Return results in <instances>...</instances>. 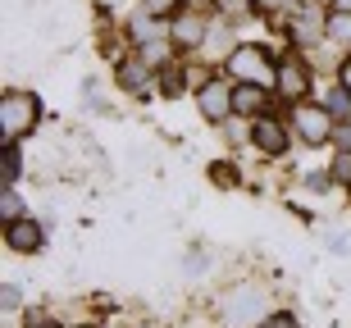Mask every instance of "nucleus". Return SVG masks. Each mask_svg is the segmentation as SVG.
Returning a JSON list of instances; mask_svg holds the SVG:
<instances>
[{"instance_id": "nucleus-1", "label": "nucleus", "mask_w": 351, "mask_h": 328, "mask_svg": "<svg viewBox=\"0 0 351 328\" xmlns=\"http://www.w3.org/2000/svg\"><path fill=\"white\" fill-rule=\"evenodd\" d=\"M228 73H233L237 82H256V87H274V82H278V64H274L256 41H247V46H237V51L228 55Z\"/></svg>"}, {"instance_id": "nucleus-2", "label": "nucleus", "mask_w": 351, "mask_h": 328, "mask_svg": "<svg viewBox=\"0 0 351 328\" xmlns=\"http://www.w3.org/2000/svg\"><path fill=\"white\" fill-rule=\"evenodd\" d=\"M37 96L32 92H5L0 96V137L5 142H19L32 123H37Z\"/></svg>"}, {"instance_id": "nucleus-3", "label": "nucleus", "mask_w": 351, "mask_h": 328, "mask_svg": "<svg viewBox=\"0 0 351 328\" xmlns=\"http://www.w3.org/2000/svg\"><path fill=\"white\" fill-rule=\"evenodd\" d=\"M292 123H297V132L311 146L333 137V114H328V105H315V101H297V105H292Z\"/></svg>"}, {"instance_id": "nucleus-4", "label": "nucleus", "mask_w": 351, "mask_h": 328, "mask_svg": "<svg viewBox=\"0 0 351 328\" xmlns=\"http://www.w3.org/2000/svg\"><path fill=\"white\" fill-rule=\"evenodd\" d=\"M261 310H265V292L261 288H237L228 301H223V319L233 328H251L261 324Z\"/></svg>"}, {"instance_id": "nucleus-5", "label": "nucleus", "mask_w": 351, "mask_h": 328, "mask_svg": "<svg viewBox=\"0 0 351 328\" xmlns=\"http://www.w3.org/2000/svg\"><path fill=\"white\" fill-rule=\"evenodd\" d=\"M196 110H201L210 123L228 118V114H233V87H223V78L201 82V92H196Z\"/></svg>"}, {"instance_id": "nucleus-6", "label": "nucleus", "mask_w": 351, "mask_h": 328, "mask_svg": "<svg viewBox=\"0 0 351 328\" xmlns=\"http://www.w3.org/2000/svg\"><path fill=\"white\" fill-rule=\"evenodd\" d=\"M251 146L265 151V155H283V151H287V128L278 123V118L261 114L256 123H251Z\"/></svg>"}, {"instance_id": "nucleus-7", "label": "nucleus", "mask_w": 351, "mask_h": 328, "mask_svg": "<svg viewBox=\"0 0 351 328\" xmlns=\"http://www.w3.org/2000/svg\"><path fill=\"white\" fill-rule=\"evenodd\" d=\"M278 92L297 105V101H306V92H311V68L301 64V60H283L278 64V82H274Z\"/></svg>"}, {"instance_id": "nucleus-8", "label": "nucleus", "mask_w": 351, "mask_h": 328, "mask_svg": "<svg viewBox=\"0 0 351 328\" xmlns=\"http://www.w3.org/2000/svg\"><path fill=\"white\" fill-rule=\"evenodd\" d=\"M5 247L10 251H19V255H32V251H41V223L37 219H14V223H5Z\"/></svg>"}, {"instance_id": "nucleus-9", "label": "nucleus", "mask_w": 351, "mask_h": 328, "mask_svg": "<svg viewBox=\"0 0 351 328\" xmlns=\"http://www.w3.org/2000/svg\"><path fill=\"white\" fill-rule=\"evenodd\" d=\"M292 37H297L301 46H315L319 37H328V14H319L315 5H301L297 18H292Z\"/></svg>"}, {"instance_id": "nucleus-10", "label": "nucleus", "mask_w": 351, "mask_h": 328, "mask_svg": "<svg viewBox=\"0 0 351 328\" xmlns=\"http://www.w3.org/2000/svg\"><path fill=\"white\" fill-rule=\"evenodd\" d=\"M261 110H269V87H256V82H237V87H233V114L261 118Z\"/></svg>"}, {"instance_id": "nucleus-11", "label": "nucleus", "mask_w": 351, "mask_h": 328, "mask_svg": "<svg viewBox=\"0 0 351 328\" xmlns=\"http://www.w3.org/2000/svg\"><path fill=\"white\" fill-rule=\"evenodd\" d=\"M206 32L210 27L196 18V14H182V18H173V27H169V37L178 41V46H201L206 41Z\"/></svg>"}, {"instance_id": "nucleus-12", "label": "nucleus", "mask_w": 351, "mask_h": 328, "mask_svg": "<svg viewBox=\"0 0 351 328\" xmlns=\"http://www.w3.org/2000/svg\"><path fill=\"white\" fill-rule=\"evenodd\" d=\"M201 51H206L210 60H219V55H233L237 46H233V32H228V23H210L206 41H201Z\"/></svg>"}, {"instance_id": "nucleus-13", "label": "nucleus", "mask_w": 351, "mask_h": 328, "mask_svg": "<svg viewBox=\"0 0 351 328\" xmlns=\"http://www.w3.org/2000/svg\"><path fill=\"white\" fill-rule=\"evenodd\" d=\"M119 82H123L128 92H146V87H151V68H146L142 60H123V64H119Z\"/></svg>"}, {"instance_id": "nucleus-14", "label": "nucleus", "mask_w": 351, "mask_h": 328, "mask_svg": "<svg viewBox=\"0 0 351 328\" xmlns=\"http://www.w3.org/2000/svg\"><path fill=\"white\" fill-rule=\"evenodd\" d=\"M165 37V32H160V18H151V14H137V18H132V41H142V46H151V41H160Z\"/></svg>"}, {"instance_id": "nucleus-15", "label": "nucleus", "mask_w": 351, "mask_h": 328, "mask_svg": "<svg viewBox=\"0 0 351 328\" xmlns=\"http://www.w3.org/2000/svg\"><path fill=\"white\" fill-rule=\"evenodd\" d=\"M328 37H333V41H342V46H351V14L328 10Z\"/></svg>"}, {"instance_id": "nucleus-16", "label": "nucleus", "mask_w": 351, "mask_h": 328, "mask_svg": "<svg viewBox=\"0 0 351 328\" xmlns=\"http://www.w3.org/2000/svg\"><path fill=\"white\" fill-rule=\"evenodd\" d=\"M19 169H23V160H19V151H14V142L5 146V160H0V178H5V187L19 183Z\"/></svg>"}, {"instance_id": "nucleus-17", "label": "nucleus", "mask_w": 351, "mask_h": 328, "mask_svg": "<svg viewBox=\"0 0 351 328\" xmlns=\"http://www.w3.org/2000/svg\"><path fill=\"white\" fill-rule=\"evenodd\" d=\"M328 178L351 187V151H338V155H333V164H328Z\"/></svg>"}, {"instance_id": "nucleus-18", "label": "nucleus", "mask_w": 351, "mask_h": 328, "mask_svg": "<svg viewBox=\"0 0 351 328\" xmlns=\"http://www.w3.org/2000/svg\"><path fill=\"white\" fill-rule=\"evenodd\" d=\"M0 214H5V223L23 219V201H19V192H14V187H5V197H0Z\"/></svg>"}, {"instance_id": "nucleus-19", "label": "nucleus", "mask_w": 351, "mask_h": 328, "mask_svg": "<svg viewBox=\"0 0 351 328\" xmlns=\"http://www.w3.org/2000/svg\"><path fill=\"white\" fill-rule=\"evenodd\" d=\"M328 114H333V118H347L351 114V92H347V87L328 92Z\"/></svg>"}, {"instance_id": "nucleus-20", "label": "nucleus", "mask_w": 351, "mask_h": 328, "mask_svg": "<svg viewBox=\"0 0 351 328\" xmlns=\"http://www.w3.org/2000/svg\"><path fill=\"white\" fill-rule=\"evenodd\" d=\"M178 5H182V0H142V10L151 14V18H169Z\"/></svg>"}, {"instance_id": "nucleus-21", "label": "nucleus", "mask_w": 351, "mask_h": 328, "mask_svg": "<svg viewBox=\"0 0 351 328\" xmlns=\"http://www.w3.org/2000/svg\"><path fill=\"white\" fill-rule=\"evenodd\" d=\"M210 178H215L219 187H237V169L233 164H210Z\"/></svg>"}, {"instance_id": "nucleus-22", "label": "nucleus", "mask_w": 351, "mask_h": 328, "mask_svg": "<svg viewBox=\"0 0 351 328\" xmlns=\"http://www.w3.org/2000/svg\"><path fill=\"white\" fill-rule=\"evenodd\" d=\"M328 251H338V255H351V233H328Z\"/></svg>"}, {"instance_id": "nucleus-23", "label": "nucleus", "mask_w": 351, "mask_h": 328, "mask_svg": "<svg viewBox=\"0 0 351 328\" xmlns=\"http://www.w3.org/2000/svg\"><path fill=\"white\" fill-rule=\"evenodd\" d=\"M333 146H338V151H351V123H333Z\"/></svg>"}, {"instance_id": "nucleus-24", "label": "nucleus", "mask_w": 351, "mask_h": 328, "mask_svg": "<svg viewBox=\"0 0 351 328\" xmlns=\"http://www.w3.org/2000/svg\"><path fill=\"white\" fill-rule=\"evenodd\" d=\"M219 10L228 14V18H242V14L251 10V0H219Z\"/></svg>"}, {"instance_id": "nucleus-25", "label": "nucleus", "mask_w": 351, "mask_h": 328, "mask_svg": "<svg viewBox=\"0 0 351 328\" xmlns=\"http://www.w3.org/2000/svg\"><path fill=\"white\" fill-rule=\"evenodd\" d=\"M19 301H23V297H19V288H14V283H5V292H0V305H5V310H19Z\"/></svg>"}, {"instance_id": "nucleus-26", "label": "nucleus", "mask_w": 351, "mask_h": 328, "mask_svg": "<svg viewBox=\"0 0 351 328\" xmlns=\"http://www.w3.org/2000/svg\"><path fill=\"white\" fill-rule=\"evenodd\" d=\"M261 328H297V319L292 315H269V319H261Z\"/></svg>"}, {"instance_id": "nucleus-27", "label": "nucleus", "mask_w": 351, "mask_h": 328, "mask_svg": "<svg viewBox=\"0 0 351 328\" xmlns=\"http://www.w3.org/2000/svg\"><path fill=\"white\" fill-rule=\"evenodd\" d=\"M328 183H333V178H328V173H311V178H306V187H311V192H324Z\"/></svg>"}, {"instance_id": "nucleus-28", "label": "nucleus", "mask_w": 351, "mask_h": 328, "mask_svg": "<svg viewBox=\"0 0 351 328\" xmlns=\"http://www.w3.org/2000/svg\"><path fill=\"white\" fill-rule=\"evenodd\" d=\"M338 87H347V92H351V60H342V68H338Z\"/></svg>"}, {"instance_id": "nucleus-29", "label": "nucleus", "mask_w": 351, "mask_h": 328, "mask_svg": "<svg viewBox=\"0 0 351 328\" xmlns=\"http://www.w3.org/2000/svg\"><path fill=\"white\" fill-rule=\"evenodd\" d=\"M333 10H342V14H351V0H328Z\"/></svg>"}, {"instance_id": "nucleus-30", "label": "nucleus", "mask_w": 351, "mask_h": 328, "mask_svg": "<svg viewBox=\"0 0 351 328\" xmlns=\"http://www.w3.org/2000/svg\"><path fill=\"white\" fill-rule=\"evenodd\" d=\"M187 5H192V10H201V5H210V0H187Z\"/></svg>"}]
</instances>
